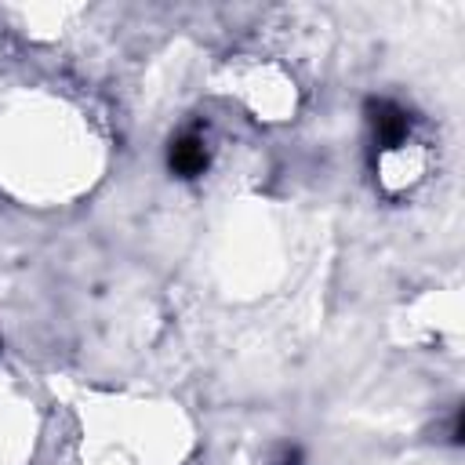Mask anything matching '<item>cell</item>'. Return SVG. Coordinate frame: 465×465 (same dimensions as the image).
I'll return each mask as SVG.
<instances>
[{
    "label": "cell",
    "mask_w": 465,
    "mask_h": 465,
    "mask_svg": "<svg viewBox=\"0 0 465 465\" xmlns=\"http://www.w3.org/2000/svg\"><path fill=\"white\" fill-rule=\"evenodd\" d=\"M207 160H211V153H207V142H203L200 134H182V138L171 145V171H174L178 178H196V174H203V171H207Z\"/></svg>",
    "instance_id": "cell-1"
}]
</instances>
